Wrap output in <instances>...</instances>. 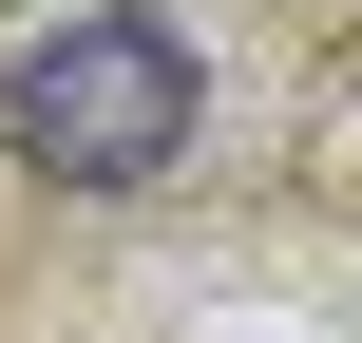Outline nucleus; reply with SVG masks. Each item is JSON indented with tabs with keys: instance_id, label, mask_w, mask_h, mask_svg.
<instances>
[{
	"instance_id": "1",
	"label": "nucleus",
	"mask_w": 362,
	"mask_h": 343,
	"mask_svg": "<svg viewBox=\"0 0 362 343\" xmlns=\"http://www.w3.org/2000/svg\"><path fill=\"white\" fill-rule=\"evenodd\" d=\"M0 153L57 172V191H153V172L191 153V38H172L153 0H76L57 38H19Z\"/></svg>"
}]
</instances>
